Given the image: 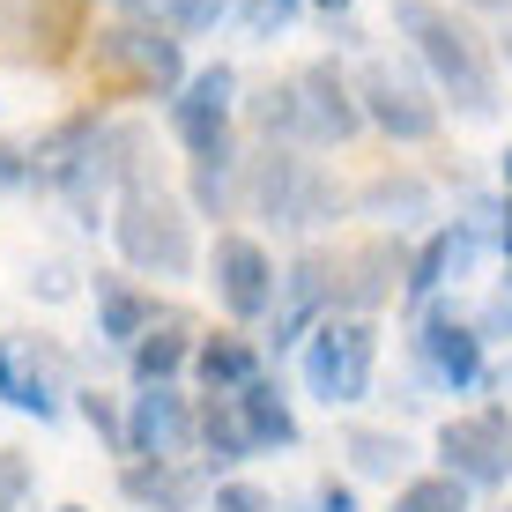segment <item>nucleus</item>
<instances>
[{"label":"nucleus","mask_w":512,"mask_h":512,"mask_svg":"<svg viewBox=\"0 0 512 512\" xmlns=\"http://www.w3.org/2000/svg\"><path fill=\"white\" fill-rule=\"evenodd\" d=\"M312 8H320V15H349V0H312Z\"/></svg>","instance_id":"nucleus-37"},{"label":"nucleus","mask_w":512,"mask_h":512,"mask_svg":"<svg viewBox=\"0 0 512 512\" xmlns=\"http://www.w3.org/2000/svg\"><path fill=\"white\" fill-rule=\"evenodd\" d=\"M0 38H8L15 60L60 67L90 38V23H82V0H0Z\"/></svg>","instance_id":"nucleus-10"},{"label":"nucleus","mask_w":512,"mask_h":512,"mask_svg":"<svg viewBox=\"0 0 512 512\" xmlns=\"http://www.w3.org/2000/svg\"><path fill=\"white\" fill-rule=\"evenodd\" d=\"M156 297L149 290H134V282H119V275H97V342H112V349H134L141 334L156 327Z\"/></svg>","instance_id":"nucleus-22"},{"label":"nucleus","mask_w":512,"mask_h":512,"mask_svg":"<svg viewBox=\"0 0 512 512\" xmlns=\"http://www.w3.org/2000/svg\"><path fill=\"white\" fill-rule=\"evenodd\" d=\"M90 82L104 97H179L186 90V52L156 23H104L90 38Z\"/></svg>","instance_id":"nucleus-3"},{"label":"nucleus","mask_w":512,"mask_h":512,"mask_svg":"<svg viewBox=\"0 0 512 512\" xmlns=\"http://www.w3.org/2000/svg\"><path fill=\"white\" fill-rule=\"evenodd\" d=\"M505 512H512V505H505Z\"/></svg>","instance_id":"nucleus-41"},{"label":"nucleus","mask_w":512,"mask_h":512,"mask_svg":"<svg viewBox=\"0 0 512 512\" xmlns=\"http://www.w3.org/2000/svg\"><path fill=\"white\" fill-rule=\"evenodd\" d=\"M297 8H305V0H238V15H245L253 38H282V30L297 23Z\"/></svg>","instance_id":"nucleus-31"},{"label":"nucleus","mask_w":512,"mask_h":512,"mask_svg":"<svg viewBox=\"0 0 512 512\" xmlns=\"http://www.w3.org/2000/svg\"><path fill=\"white\" fill-rule=\"evenodd\" d=\"M216 512H275V490H260V483H216Z\"/></svg>","instance_id":"nucleus-32"},{"label":"nucleus","mask_w":512,"mask_h":512,"mask_svg":"<svg viewBox=\"0 0 512 512\" xmlns=\"http://www.w3.org/2000/svg\"><path fill=\"white\" fill-rule=\"evenodd\" d=\"M394 512H475V490L461 475L431 468V475H409V483L394 490Z\"/></svg>","instance_id":"nucleus-26"},{"label":"nucleus","mask_w":512,"mask_h":512,"mask_svg":"<svg viewBox=\"0 0 512 512\" xmlns=\"http://www.w3.org/2000/svg\"><path fill=\"white\" fill-rule=\"evenodd\" d=\"M193 349H201V334H193V320L186 312H156V327L141 334V342L127 349V372H134V386H171L193 364Z\"/></svg>","instance_id":"nucleus-18"},{"label":"nucleus","mask_w":512,"mask_h":512,"mask_svg":"<svg viewBox=\"0 0 512 512\" xmlns=\"http://www.w3.org/2000/svg\"><path fill=\"white\" fill-rule=\"evenodd\" d=\"M312 505H320V512H357V490H349V483H320Z\"/></svg>","instance_id":"nucleus-33"},{"label":"nucleus","mask_w":512,"mask_h":512,"mask_svg":"<svg viewBox=\"0 0 512 512\" xmlns=\"http://www.w3.org/2000/svg\"><path fill=\"white\" fill-rule=\"evenodd\" d=\"M498 171H505V193H512V141H505V156H498Z\"/></svg>","instance_id":"nucleus-38"},{"label":"nucleus","mask_w":512,"mask_h":512,"mask_svg":"<svg viewBox=\"0 0 512 512\" xmlns=\"http://www.w3.org/2000/svg\"><path fill=\"white\" fill-rule=\"evenodd\" d=\"M416 364L446 386V394H475V386L490 379V364H483V327H475V320H453L446 305H423V320H416Z\"/></svg>","instance_id":"nucleus-13"},{"label":"nucleus","mask_w":512,"mask_h":512,"mask_svg":"<svg viewBox=\"0 0 512 512\" xmlns=\"http://www.w3.org/2000/svg\"><path fill=\"white\" fill-rule=\"evenodd\" d=\"M438 468L461 475L468 490H505L512 483V409L505 401L438 423Z\"/></svg>","instance_id":"nucleus-7"},{"label":"nucleus","mask_w":512,"mask_h":512,"mask_svg":"<svg viewBox=\"0 0 512 512\" xmlns=\"http://www.w3.org/2000/svg\"><path fill=\"white\" fill-rule=\"evenodd\" d=\"M453 8H475V15H512V0H453Z\"/></svg>","instance_id":"nucleus-36"},{"label":"nucleus","mask_w":512,"mask_h":512,"mask_svg":"<svg viewBox=\"0 0 512 512\" xmlns=\"http://www.w3.org/2000/svg\"><path fill=\"white\" fill-rule=\"evenodd\" d=\"M245 127H253L260 141H282V149H297V82L290 75H268L253 97H238Z\"/></svg>","instance_id":"nucleus-25"},{"label":"nucleus","mask_w":512,"mask_h":512,"mask_svg":"<svg viewBox=\"0 0 512 512\" xmlns=\"http://www.w3.org/2000/svg\"><path fill=\"white\" fill-rule=\"evenodd\" d=\"M119 490L141 505V512H193L208 490V468L193 461H127L119 468Z\"/></svg>","instance_id":"nucleus-17"},{"label":"nucleus","mask_w":512,"mask_h":512,"mask_svg":"<svg viewBox=\"0 0 512 512\" xmlns=\"http://www.w3.org/2000/svg\"><path fill=\"white\" fill-rule=\"evenodd\" d=\"M238 201L253 208L260 223H275L282 238H312L342 216V186L320 156L282 149V141H260L253 156L238 164Z\"/></svg>","instance_id":"nucleus-2"},{"label":"nucleus","mask_w":512,"mask_h":512,"mask_svg":"<svg viewBox=\"0 0 512 512\" xmlns=\"http://www.w3.org/2000/svg\"><path fill=\"white\" fill-rule=\"evenodd\" d=\"M342 453L349 468L364 475V483H409V438L401 431H372V423H357V431H342Z\"/></svg>","instance_id":"nucleus-24"},{"label":"nucleus","mask_w":512,"mask_h":512,"mask_svg":"<svg viewBox=\"0 0 512 512\" xmlns=\"http://www.w3.org/2000/svg\"><path fill=\"white\" fill-rule=\"evenodd\" d=\"M490 334H505V342H512V260H505V297H498V305H490V320H483Z\"/></svg>","instance_id":"nucleus-34"},{"label":"nucleus","mask_w":512,"mask_h":512,"mask_svg":"<svg viewBox=\"0 0 512 512\" xmlns=\"http://www.w3.org/2000/svg\"><path fill=\"white\" fill-rule=\"evenodd\" d=\"M193 438H201V468H238L253 461V431H245L238 401L231 394H201V409H193Z\"/></svg>","instance_id":"nucleus-21"},{"label":"nucleus","mask_w":512,"mask_h":512,"mask_svg":"<svg viewBox=\"0 0 512 512\" xmlns=\"http://www.w3.org/2000/svg\"><path fill=\"white\" fill-rule=\"evenodd\" d=\"M193 379H201V394H245V386L260 379V342L238 334V327L201 334V349H193Z\"/></svg>","instance_id":"nucleus-19"},{"label":"nucleus","mask_w":512,"mask_h":512,"mask_svg":"<svg viewBox=\"0 0 512 512\" xmlns=\"http://www.w3.org/2000/svg\"><path fill=\"white\" fill-rule=\"evenodd\" d=\"M30 490H38V468H30V453L0 446V512H30Z\"/></svg>","instance_id":"nucleus-30"},{"label":"nucleus","mask_w":512,"mask_h":512,"mask_svg":"<svg viewBox=\"0 0 512 512\" xmlns=\"http://www.w3.org/2000/svg\"><path fill=\"white\" fill-rule=\"evenodd\" d=\"M238 164H245V156L193 164V216H231V208H238Z\"/></svg>","instance_id":"nucleus-28"},{"label":"nucleus","mask_w":512,"mask_h":512,"mask_svg":"<svg viewBox=\"0 0 512 512\" xmlns=\"http://www.w3.org/2000/svg\"><path fill=\"white\" fill-rule=\"evenodd\" d=\"M475 253H483V245H475L461 223H438V231L409 253V268H401V297H409V305L423 312V305H431V297L446 290L453 275H468V268H475Z\"/></svg>","instance_id":"nucleus-16"},{"label":"nucleus","mask_w":512,"mask_h":512,"mask_svg":"<svg viewBox=\"0 0 512 512\" xmlns=\"http://www.w3.org/2000/svg\"><path fill=\"white\" fill-rule=\"evenodd\" d=\"M498 60H505V67H512V23H505V38H498Z\"/></svg>","instance_id":"nucleus-39"},{"label":"nucleus","mask_w":512,"mask_h":512,"mask_svg":"<svg viewBox=\"0 0 512 512\" xmlns=\"http://www.w3.org/2000/svg\"><path fill=\"white\" fill-rule=\"evenodd\" d=\"M75 409H82V423H90L112 453H127V409H112V394H104V386H82Z\"/></svg>","instance_id":"nucleus-29"},{"label":"nucleus","mask_w":512,"mask_h":512,"mask_svg":"<svg viewBox=\"0 0 512 512\" xmlns=\"http://www.w3.org/2000/svg\"><path fill=\"white\" fill-rule=\"evenodd\" d=\"M238 75L231 67H201V75H186V90L171 97V134H179V149L193 164H216V156H238Z\"/></svg>","instance_id":"nucleus-8"},{"label":"nucleus","mask_w":512,"mask_h":512,"mask_svg":"<svg viewBox=\"0 0 512 512\" xmlns=\"http://www.w3.org/2000/svg\"><path fill=\"white\" fill-rule=\"evenodd\" d=\"M238 401V416H245V431H253V453H290L297 446V416H290V394L260 372L245 394H231Z\"/></svg>","instance_id":"nucleus-23"},{"label":"nucleus","mask_w":512,"mask_h":512,"mask_svg":"<svg viewBox=\"0 0 512 512\" xmlns=\"http://www.w3.org/2000/svg\"><path fill=\"white\" fill-rule=\"evenodd\" d=\"M60 512H82V505H60Z\"/></svg>","instance_id":"nucleus-40"},{"label":"nucleus","mask_w":512,"mask_h":512,"mask_svg":"<svg viewBox=\"0 0 512 512\" xmlns=\"http://www.w3.org/2000/svg\"><path fill=\"white\" fill-rule=\"evenodd\" d=\"M334 268V312H372L386 297L401 290V268H409V253H401L394 238H364V245H342V253H327Z\"/></svg>","instance_id":"nucleus-15"},{"label":"nucleus","mask_w":512,"mask_h":512,"mask_svg":"<svg viewBox=\"0 0 512 512\" xmlns=\"http://www.w3.org/2000/svg\"><path fill=\"white\" fill-rule=\"evenodd\" d=\"M297 364H305V386L327 409H357L372 394V372H379V327L364 312H334V320H320L305 334Z\"/></svg>","instance_id":"nucleus-5"},{"label":"nucleus","mask_w":512,"mask_h":512,"mask_svg":"<svg viewBox=\"0 0 512 512\" xmlns=\"http://www.w3.org/2000/svg\"><path fill=\"white\" fill-rule=\"evenodd\" d=\"M334 320V268L327 253H297L275 275V305H268V342L275 349H305V334Z\"/></svg>","instance_id":"nucleus-12"},{"label":"nucleus","mask_w":512,"mask_h":512,"mask_svg":"<svg viewBox=\"0 0 512 512\" xmlns=\"http://www.w3.org/2000/svg\"><path fill=\"white\" fill-rule=\"evenodd\" d=\"M364 208L386 223H409V216H431V186L416 179V171H386V179L364 186Z\"/></svg>","instance_id":"nucleus-27"},{"label":"nucleus","mask_w":512,"mask_h":512,"mask_svg":"<svg viewBox=\"0 0 512 512\" xmlns=\"http://www.w3.org/2000/svg\"><path fill=\"white\" fill-rule=\"evenodd\" d=\"M275 260H268V245L260 238H245V231H223L216 238V253H208V282H216V305L231 312L238 327H253V320H268V305H275Z\"/></svg>","instance_id":"nucleus-11"},{"label":"nucleus","mask_w":512,"mask_h":512,"mask_svg":"<svg viewBox=\"0 0 512 512\" xmlns=\"http://www.w3.org/2000/svg\"><path fill=\"white\" fill-rule=\"evenodd\" d=\"M0 401L23 409V416H38V423L60 416V394H52V379H45L38 342H0Z\"/></svg>","instance_id":"nucleus-20"},{"label":"nucleus","mask_w":512,"mask_h":512,"mask_svg":"<svg viewBox=\"0 0 512 512\" xmlns=\"http://www.w3.org/2000/svg\"><path fill=\"white\" fill-rule=\"evenodd\" d=\"M290 82H297V149H342L364 134V104L342 60H305L290 67Z\"/></svg>","instance_id":"nucleus-9"},{"label":"nucleus","mask_w":512,"mask_h":512,"mask_svg":"<svg viewBox=\"0 0 512 512\" xmlns=\"http://www.w3.org/2000/svg\"><path fill=\"white\" fill-rule=\"evenodd\" d=\"M357 104H364V127H379L401 149H423V141L446 127V104L423 82V67H401V60H364Z\"/></svg>","instance_id":"nucleus-6"},{"label":"nucleus","mask_w":512,"mask_h":512,"mask_svg":"<svg viewBox=\"0 0 512 512\" xmlns=\"http://www.w3.org/2000/svg\"><path fill=\"white\" fill-rule=\"evenodd\" d=\"M112 245L134 275H193V208L171 186H134L112 201Z\"/></svg>","instance_id":"nucleus-4"},{"label":"nucleus","mask_w":512,"mask_h":512,"mask_svg":"<svg viewBox=\"0 0 512 512\" xmlns=\"http://www.w3.org/2000/svg\"><path fill=\"white\" fill-rule=\"evenodd\" d=\"M386 23L409 38L423 82H431V90L446 97L461 119H498V104H505L498 45H490L483 30L453 8V0H394V8H386Z\"/></svg>","instance_id":"nucleus-1"},{"label":"nucleus","mask_w":512,"mask_h":512,"mask_svg":"<svg viewBox=\"0 0 512 512\" xmlns=\"http://www.w3.org/2000/svg\"><path fill=\"white\" fill-rule=\"evenodd\" d=\"M498 253L512 260V193H505V201H498Z\"/></svg>","instance_id":"nucleus-35"},{"label":"nucleus","mask_w":512,"mask_h":512,"mask_svg":"<svg viewBox=\"0 0 512 512\" xmlns=\"http://www.w3.org/2000/svg\"><path fill=\"white\" fill-rule=\"evenodd\" d=\"M127 453L134 461H186V453H201V438H193V401L179 386H141L127 401Z\"/></svg>","instance_id":"nucleus-14"}]
</instances>
